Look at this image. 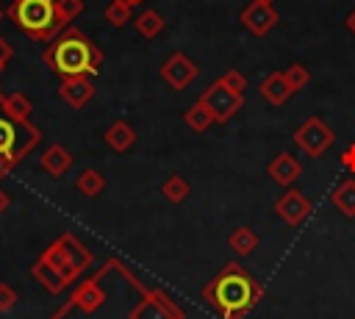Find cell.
Returning a JSON list of instances; mask_svg holds the SVG:
<instances>
[{
    "label": "cell",
    "mask_w": 355,
    "mask_h": 319,
    "mask_svg": "<svg viewBox=\"0 0 355 319\" xmlns=\"http://www.w3.org/2000/svg\"><path fill=\"white\" fill-rule=\"evenodd\" d=\"M14 302V291H8V288H0V308H8Z\"/></svg>",
    "instance_id": "29"
},
{
    "label": "cell",
    "mask_w": 355,
    "mask_h": 319,
    "mask_svg": "<svg viewBox=\"0 0 355 319\" xmlns=\"http://www.w3.org/2000/svg\"><path fill=\"white\" fill-rule=\"evenodd\" d=\"M222 86H227L230 92H236V94H241L244 97V89H247V80H244V75L239 72V69H227L222 78H216Z\"/></svg>",
    "instance_id": "25"
},
{
    "label": "cell",
    "mask_w": 355,
    "mask_h": 319,
    "mask_svg": "<svg viewBox=\"0 0 355 319\" xmlns=\"http://www.w3.org/2000/svg\"><path fill=\"white\" fill-rule=\"evenodd\" d=\"M330 200H333V205H336L344 216H355V178L341 180V183L333 189Z\"/></svg>",
    "instance_id": "14"
},
{
    "label": "cell",
    "mask_w": 355,
    "mask_h": 319,
    "mask_svg": "<svg viewBox=\"0 0 355 319\" xmlns=\"http://www.w3.org/2000/svg\"><path fill=\"white\" fill-rule=\"evenodd\" d=\"M344 25H347V31H349V33L355 36V8H352V11L347 14V22H344Z\"/></svg>",
    "instance_id": "30"
},
{
    "label": "cell",
    "mask_w": 355,
    "mask_h": 319,
    "mask_svg": "<svg viewBox=\"0 0 355 319\" xmlns=\"http://www.w3.org/2000/svg\"><path fill=\"white\" fill-rule=\"evenodd\" d=\"M78 302H80V308H83V311H94V308L103 302V291H100L97 286H92V283H89V286H83V288H80Z\"/></svg>",
    "instance_id": "23"
},
{
    "label": "cell",
    "mask_w": 355,
    "mask_h": 319,
    "mask_svg": "<svg viewBox=\"0 0 355 319\" xmlns=\"http://www.w3.org/2000/svg\"><path fill=\"white\" fill-rule=\"evenodd\" d=\"M130 319H183V311L175 308L164 291H153L130 311Z\"/></svg>",
    "instance_id": "9"
},
{
    "label": "cell",
    "mask_w": 355,
    "mask_h": 319,
    "mask_svg": "<svg viewBox=\"0 0 355 319\" xmlns=\"http://www.w3.org/2000/svg\"><path fill=\"white\" fill-rule=\"evenodd\" d=\"M42 164H44V169L50 172V175H64L67 169H69V164H72V158H69V153L64 150V147H50L47 153H44V158H42Z\"/></svg>",
    "instance_id": "19"
},
{
    "label": "cell",
    "mask_w": 355,
    "mask_h": 319,
    "mask_svg": "<svg viewBox=\"0 0 355 319\" xmlns=\"http://www.w3.org/2000/svg\"><path fill=\"white\" fill-rule=\"evenodd\" d=\"M83 11V0H55V22L58 28L64 22H69L72 17H78Z\"/></svg>",
    "instance_id": "22"
},
{
    "label": "cell",
    "mask_w": 355,
    "mask_h": 319,
    "mask_svg": "<svg viewBox=\"0 0 355 319\" xmlns=\"http://www.w3.org/2000/svg\"><path fill=\"white\" fill-rule=\"evenodd\" d=\"M258 92H261V97H263L269 105H283V103H286V100L294 94L283 72H272V75H266V78L261 80Z\"/></svg>",
    "instance_id": "11"
},
{
    "label": "cell",
    "mask_w": 355,
    "mask_h": 319,
    "mask_svg": "<svg viewBox=\"0 0 355 319\" xmlns=\"http://www.w3.org/2000/svg\"><path fill=\"white\" fill-rule=\"evenodd\" d=\"M105 19L114 25V28H122L128 19H130V6H122V3H111L105 8Z\"/></svg>",
    "instance_id": "24"
},
{
    "label": "cell",
    "mask_w": 355,
    "mask_h": 319,
    "mask_svg": "<svg viewBox=\"0 0 355 319\" xmlns=\"http://www.w3.org/2000/svg\"><path fill=\"white\" fill-rule=\"evenodd\" d=\"M302 175V164L297 161V155L291 153H277L272 161H269V178L283 186V189H291V183H297Z\"/></svg>",
    "instance_id": "10"
},
{
    "label": "cell",
    "mask_w": 355,
    "mask_h": 319,
    "mask_svg": "<svg viewBox=\"0 0 355 319\" xmlns=\"http://www.w3.org/2000/svg\"><path fill=\"white\" fill-rule=\"evenodd\" d=\"M14 150V125L0 119V153H8Z\"/></svg>",
    "instance_id": "26"
},
{
    "label": "cell",
    "mask_w": 355,
    "mask_h": 319,
    "mask_svg": "<svg viewBox=\"0 0 355 319\" xmlns=\"http://www.w3.org/2000/svg\"><path fill=\"white\" fill-rule=\"evenodd\" d=\"M227 244H230L233 252H239V255H250L252 250H258V236H255L252 227L241 225V227H236V230L227 236Z\"/></svg>",
    "instance_id": "15"
},
{
    "label": "cell",
    "mask_w": 355,
    "mask_h": 319,
    "mask_svg": "<svg viewBox=\"0 0 355 319\" xmlns=\"http://www.w3.org/2000/svg\"><path fill=\"white\" fill-rule=\"evenodd\" d=\"M161 78H164L175 92H183V89H189V86L194 83V78H197V64H194L186 53H172V55L164 61V67H161Z\"/></svg>",
    "instance_id": "6"
},
{
    "label": "cell",
    "mask_w": 355,
    "mask_h": 319,
    "mask_svg": "<svg viewBox=\"0 0 355 319\" xmlns=\"http://www.w3.org/2000/svg\"><path fill=\"white\" fill-rule=\"evenodd\" d=\"M200 103L211 111L214 122H227V119L241 108L244 97H241V94H236V92H230L227 86H222L219 80H214V83L200 94Z\"/></svg>",
    "instance_id": "5"
},
{
    "label": "cell",
    "mask_w": 355,
    "mask_h": 319,
    "mask_svg": "<svg viewBox=\"0 0 355 319\" xmlns=\"http://www.w3.org/2000/svg\"><path fill=\"white\" fill-rule=\"evenodd\" d=\"M8 111L17 114V117H22V114L28 111V103H25L22 97H14V100H8Z\"/></svg>",
    "instance_id": "28"
},
{
    "label": "cell",
    "mask_w": 355,
    "mask_h": 319,
    "mask_svg": "<svg viewBox=\"0 0 355 319\" xmlns=\"http://www.w3.org/2000/svg\"><path fill=\"white\" fill-rule=\"evenodd\" d=\"M283 75H286L291 92H300V89H305V86L311 83V72H308V67L300 64V61H297V64H288V69H283Z\"/></svg>",
    "instance_id": "20"
},
{
    "label": "cell",
    "mask_w": 355,
    "mask_h": 319,
    "mask_svg": "<svg viewBox=\"0 0 355 319\" xmlns=\"http://www.w3.org/2000/svg\"><path fill=\"white\" fill-rule=\"evenodd\" d=\"M136 141V130L128 125V122H114L108 130H105V144L116 153H128Z\"/></svg>",
    "instance_id": "13"
},
{
    "label": "cell",
    "mask_w": 355,
    "mask_h": 319,
    "mask_svg": "<svg viewBox=\"0 0 355 319\" xmlns=\"http://www.w3.org/2000/svg\"><path fill=\"white\" fill-rule=\"evenodd\" d=\"M263 288L239 266V264H227L214 280L205 283L202 288V300L222 316V319H241L258 300H261Z\"/></svg>",
    "instance_id": "1"
},
{
    "label": "cell",
    "mask_w": 355,
    "mask_h": 319,
    "mask_svg": "<svg viewBox=\"0 0 355 319\" xmlns=\"http://www.w3.org/2000/svg\"><path fill=\"white\" fill-rule=\"evenodd\" d=\"M277 11L272 8V3H261V0H252L250 6H244L241 11V25L252 33V36H266L275 25H277Z\"/></svg>",
    "instance_id": "8"
},
{
    "label": "cell",
    "mask_w": 355,
    "mask_h": 319,
    "mask_svg": "<svg viewBox=\"0 0 355 319\" xmlns=\"http://www.w3.org/2000/svg\"><path fill=\"white\" fill-rule=\"evenodd\" d=\"M136 31H139L144 39H155V36L164 31V17H161L158 11H153V8L141 11V14L136 17Z\"/></svg>",
    "instance_id": "18"
},
{
    "label": "cell",
    "mask_w": 355,
    "mask_h": 319,
    "mask_svg": "<svg viewBox=\"0 0 355 319\" xmlns=\"http://www.w3.org/2000/svg\"><path fill=\"white\" fill-rule=\"evenodd\" d=\"M92 94H94V89H92V83L80 75V78H67V83L61 86V97L69 103V105H75V108H80V105H86L89 100H92Z\"/></svg>",
    "instance_id": "12"
},
{
    "label": "cell",
    "mask_w": 355,
    "mask_h": 319,
    "mask_svg": "<svg viewBox=\"0 0 355 319\" xmlns=\"http://www.w3.org/2000/svg\"><path fill=\"white\" fill-rule=\"evenodd\" d=\"M183 119H186V125L194 130V133H202V130H208L211 125H214V117H211V111L197 100L194 105H189L186 108V114H183Z\"/></svg>",
    "instance_id": "17"
},
{
    "label": "cell",
    "mask_w": 355,
    "mask_h": 319,
    "mask_svg": "<svg viewBox=\"0 0 355 319\" xmlns=\"http://www.w3.org/2000/svg\"><path fill=\"white\" fill-rule=\"evenodd\" d=\"M341 166L355 175V144H349V147L341 153Z\"/></svg>",
    "instance_id": "27"
},
{
    "label": "cell",
    "mask_w": 355,
    "mask_h": 319,
    "mask_svg": "<svg viewBox=\"0 0 355 319\" xmlns=\"http://www.w3.org/2000/svg\"><path fill=\"white\" fill-rule=\"evenodd\" d=\"M53 67L67 75V78H80L86 72H94L97 64H100V53L80 36V33H69L64 36L55 47H53V55H50Z\"/></svg>",
    "instance_id": "2"
},
{
    "label": "cell",
    "mask_w": 355,
    "mask_h": 319,
    "mask_svg": "<svg viewBox=\"0 0 355 319\" xmlns=\"http://www.w3.org/2000/svg\"><path fill=\"white\" fill-rule=\"evenodd\" d=\"M14 19H17V25L22 31H28L36 39L50 36L53 31H58V22H55V0H17Z\"/></svg>",
    "instance_id": "3"
},
{
    "label": "cell",
    "mask_w": 355,
    "mask_h": 319,
    "mask_svg": "<svg viewBox=\"0 0 355 319\" xmlns=\"http://www.w3.org/2000/svg\"><path fill=\"white\" fill-rule=\"evenodd\" d=\"M103 186H105V178H103L97 169H86V172H80V178H78V189H80L83 194H89V197L100 194Z\"/></svg>",
    "instance_id": "21"
},
{
    "label": "cell",
    "mask_w": 355,
    "mask_h": 319,
    "mask_svg": "<svg viewBox=\"0 0 355 319\" xmlns=\"http://www.w3.org/2000/svg\"><path fill=\"white\" fill-rule=\"evenodd\" d=\"M189 191H191V186H189V180L186 178H180V175H169L164 183H161V194H164V200L166 202H183L186 197H189Z\"/></svg>",
    "instance_id": "16"
},
{
    "label": "cell",
    "mask_w": 355,
    "mask_h": 319,
    "mask_svg": "<svg viewBox=\"0 0 355 319\" xmlns=\"http://www.w3.org/2000/svg\"><path fill=\"white\" fill-rule=\"evenodd\" d=\"M111 3H122V6H139L141 0H111Z\"/></svg>",
    "instance_id": "31"
},
{
    "label": "cell",
    "mask_w": 355,
    "mask_h": 319,
    "mask_svg": "<svg viewBox=\"0 0 355 319\" xmlns=\"http://www.w3.org/2000/svg\"><path fill=\"white\" fill-rule=\"evenodd\" d=\"M333 141H336V133L324 125L322 117H308V119L294 130V144H297L305 155H311V158H322V155L333 147Z\"/></svg>",
    "instance_id": "4"
},
{
    "label": "cell",
    "mask_w": 355,
    "mask_h": 319,
    "mask_svg": "<svg viewBox=\"0 0 355 319\" xmlns=\"http://www.w3.org/2000/svg\"><path fill=\"white\" fill-rule=\"evenodd\" d=\"M261 3H275V0H261Z\"/></svg>",
    "instance_id": "32"
},
{
    "label": "cell",
    "mask_w": 355,
    "mask_h": 319,
    "mask_svg": "<svg viewBox=\"0 0 355 319\" xmlns=\"http://www.w3.org/2000/svg\"><path fill=\"white\" fill-rule=\"evenodd\" d=\"M275 214L286 222V225H302L311 214V200L297 191V189H286L277 200H275Z\"/></svg>",
    "instance_id": "7"
}]
</instances>
